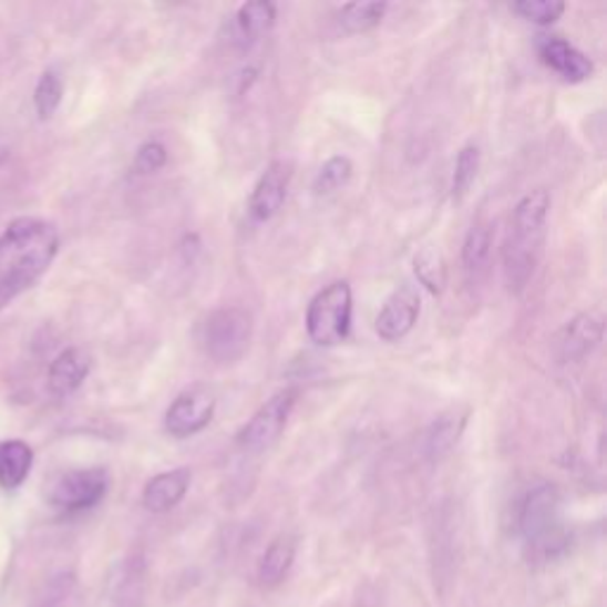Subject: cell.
<instances>
[{
    "mask_svg": "<svg viewBox=\"0 0 607 607\" xmlns=\"http://www.w3.org/2000/svg\"><path fill=\"white\" fill-rule=\"evenodd\" d=\"M511 10L519 14L522 20L534 22V24H553L558 22L565 14V3L560 0H519V3H513Z\"/></svg>",
    "mask_w": 607,
    "mask_h": 607,
    "instance_id": "cell-25",
    "label": "cell"
},
{
    "mask_svg": "<svg viewBox=\"0 0 607 607\" xmlns=\"http://www.w3.org/2000/svg\"><path fill=\"white\" fill-rule=\"evenodd\" d=\"M351 176H353L351 160L344 155H335L318 168V174L313 178V193L318 197H330L335 193H340L342 188H347Z\"/></svg>",
    "mask_w": 607,
    "mask_h": 607,
    "instance_id": "cell-19",
    "label": "cell"
},
{
    "mask_svg": "<svg viewBox=\"0 0 607 607\" xmlns=\"http://www.w3.org/2000/svg\"><path fill=\"white\" fill-rule=\"evenodd\" d=\"M415 276L434 295H440L446 285V266L440 255V249L425 247L415 257Z\"/></svg>",
    "mask_w": 607,
    "mask_h": 607,
    "instance_id": "cell-23",
    "label": "cell"
},
{
    "mask_svg": "<svg viewBox=\"0 0 607 607\" xmlns=\"http://www.w3.org/2000/svg\"><path fill=\"white\" fill-rule=\"evenodd\" d=\"M216 411V397L207 387H191L181 392L164 415V430L176 440H188L205 430Z\"/></svg>",
    "mask_w": 607,
    "mask_h": 607,
    "instance_id": "cell-8",
    "label": "cell"
},
{
    "mask_svg": "<svg viewBox=\"0 0 607 607\" xmlns=\"http://www.w3.org/2000/svg\"><path fill=\"white\" fill-rule=\"evenodd\" d=\"M193 472L188 467H176L160 472L143 488V505L150 513H168L185 498L191 488Z\"/></svg>",
    "mask_w": 607,
    "mask_h": 607,
    "instance_id": "cell-14",
    "label": "cell"
},
{
    "mask_svg": "<svg viewBox=\"0 0 607 607\" xmlns=\"http://www.w3.org/2000/svg\"><path fill=\"white\" fill-rule=\"evenodd\" d=\"M12 299H17V295H14L10 288H6L3 282H0V311H3Z\"/></svg>",
    "mask_w": 607,
    "mask_h": 607,
    "instance_id": "cell-27",
    "label": "cell"
},
{
    "mask_svg": "<svg viewBox=\"0 0 607 607\" xmlns=\"http://www.w3.org/2000/svg\"><path fill=\"white\" fill-rule=\"evenodd\" d=\"M8 157H10V150L6 145H0V166L8 162Z\"/></svg>",
    "mask_w": 607,
    "mask_h": 607,
    "instance_id": "cell-28",
    "label": "cell"
},
{
    "mask_svg": "<svg viewBox=\"0 0 607 607\" xmlns=\"http://www.w3.org/2000/svg\"><path fill=\"white\" fill-rule=\"evenodd\" d=\"M110 475L103 467H83L64 472V475L50 488V503L60 513L79 515L93 511L95 505L107 496Z\"/></svg>",
    "mask_w": 607,
    "mask_h": 607,
    "instance_id": "cell-7",
    "label": "cell"
},
{
    "mask_svg": "<svg viewBox=\"0 0 607 607\" xmlns=\"http://www.w3.org/2000/svg\"><path fill=\"white\" fill-rule=\"evenodd\" d=\"M551 195L546 188H536L522 197L515 212L511 233L503 245V274L513 292H522L534 276V268L546 240Z\"/></svg>",
    "mask_w": 607,
    "mask_h": 607,
    "instance_id": "cell-2",
    "label": "cell"
},
{
    "mask_svg": "<svg viewBox=\"0 0 607 607\" xmlns=\"http://www.w3.org/2000/svg\"><path fill=\"white\" fill-rule=\"evenodd\" d=\"M166 147L160 141H147L138 147L136 160H133V172L136 174H155L166 164Z\"/></svg>",
    "mask_w": 607,
    "mask_h": 607,
    "instance_id": "cell-26",
    "label": "cell"
},
{
    "mask_svg": "<svg viewBox=\"0 0 607 607\" xmlns=\"http://www.w3.org/2000/svg\"><path fill=\"white\" fill-rule=\"evenodd\" d=\"M480 162L482 157H480L477 145H465L459 152V160H455V166H453V181H451V191L455 199L465 197L467 191L472 188V183H475L480 172Z\"/></svg>",
    "mask_w": 607,
    "mask_h": 607,
    "instance_id": "cell-24",
    "label": "cell"
},
{
    "mask_svg": "<svg viewBox=\"0 0 607 607\" xmlns=\"http://www.w3.org/2000/svg\"><path fill=\"white\" fill-rule=\"evenodd\" d=\"M603 340V323L594 316H577L560 330L558 340H555V353H558L560 363H575L586 359L598 342Z\"/></svg>",
    "mask_w": 607,
    "mask_h": 607,
    "instance_id": "cell-12",
    "label": "cell"
},
{
    "mask_svg": "<svg viewBox=\"0 0 607 607\" xmlns=\"http://www.w3.org/2000/svg\"><path fill=\"white\" fill-rule=\"evenodd\" d=\"M353 295L347 280H335L320 290L307 309V335L318 347L342 344L351 332Z\"/></svg>",
    "mask_w": 607,
    "mask_h": 607,
    "instance_id": "cell-5",
    "label": "cell"
},
{
    "mask_svg": "<svg viewBox=\"0 0 607 607\" xmlns=\"http://www.w3.org/2000/svg\"><path fill=\"white\" fill-rule=\"evenodd\" d=\"M467 415H470V411L459 407V409H449L446 413H442L434 420L425 434L428 459L440 461L455 444L461 442V434L467 425Z\"/></svg>",
    "mask_w": 607,
    "mask_h": 607,
    "instance_id": "cell-17",
    "label": "cell"
},
{
    "mask_svg": "<svg viewBox=\"0 0 607 607\" xmlns=\"http://www.w3.org/2000/svg\"><path fill=\"white\" fill-rule=\"evenodd\" d=\"M60 230L37 216H20L0 233V282L17 297L33 288L53 266Z\"/></svg>",
    "mask_w": 607,
    "mask_h": 607,
    "instance_id": "cell-1",
    "label": "cell"
},
{
    "mask_svg": "<svg viewBox=\"0 0 607 607\" xmlns=\"http://www.w3.org/2000/svg\"><path fill=\"white\" fill-rule=\"evenodd\" d=\"M292 181V162L276 160L266 166L249 197V216L257 224H266L280 212Z\"/></svg>",
    "mask_w": 607,
    "mask_h": 607,
    "instance_id": "cell-10",
    "label": "cell"
},
{
    "mask_svg": "<svg viewBox=\"0 0 607 607\" xmlns=\"http://www.w3.org/2000/svg\"><path fill=\"white\" fill-rule=\"evenodd\" d=\"M297 558V542L290 534L276 536L268 548L264 551L259 567H257V579L261 586L274 588L282 584V579L290 575V569Z\"/></svg>",
    "mask_w": 607,
    "mask_h": 607,
    "instance_id": "cell-16",
    "label": "cell"
},
{
    "mask_svg": "<svg viewBox=\"0 0 607 607\" xmlns=\"http://www.w3.org/2000/svg\"><path fill=\"white\" fill-rule=\"evenodd\" d=\"M91 373V357L81 347L60 351L48 368V390L53 397H72Z\"/></svg>",
    "mask_w": 607,
    "mask_h": 607,
    "instance_id": "cell-13",
    "label": "cell"
},
{
    "mask_svg": "<svg viewBox=\"0 0 607 607\" xmlns=\"http://www.w3.org/2000/svg\"><path fill=\"white\" fill-rule=\"evenodd\" d=\"M418 316H420V295L413 285L403 282L382 304V309L375 318V332L384 342H399L415 328Z\"/></svg>",
    "mask_w": 607,
    "mask_h": 607,
    "instance_id": "cell-9",
    "label": "cell"
},
{
    "mask_svg": "<svg viewBox=\"0 0 607 607\" xmlns=\"http://www.w3.org/2000/svg\"><path fill=\"white\" fill-rule=\"evenodd\" d=\"M492 245H494V233L492 226L477 222L465 235L463 243V264L470 274H477L486 266L488 257H492Z\"/></svg>",
    "mask_w": 607,
    "mask_h": 607,
    "instance_id": "cell-20",
    "label": "cell"
},
{
    "mask_svg": "<svg viewBox=\"0 0 607 607\" xmlns=\"http://www.w3.org/2000/svg\"><path fill=\"white\" fill-rule=\"evenodd\" d=\"M387 12V3H349L340 10V24L349 33H366L375 29Z\"/></svg>",
    "mask_w": 607,
    "mask_h": 607,
    "instance_id": "cell-22",
    "label": "cell"
},
{
    "mask_svg": "<svg viewBox=\"0 0 607 607\" xmlns=\"http://www.w3.org/2000/svg\"><path fill=\"white\" fill-rule=\"evenodd\" d=\"M560 511L563 498L553 484H538L522 498L517 529L532 560H555L567 553L569 532L563 525Z\"/></svg>",
    "mask_w": 607,
    "mask_h": 607,
    "instance_id": "cell-3",
    "label": "cell"
},
{
    "mask_svg": "<svg viewBox=\"0 0 607 607\" xmlns=\"http://www.w3.org/2000/svg\"><path fill=\"white\" fill-rule=\"evenodd\" d=\"M33 467V449L22 440L0 442V488H20Z\"/></svg>",
    "mask_w": 607,
    "mask_h": 607,
    "instance_id": "cell-18",
    "label": "cell"
},
{
    "mask_svg": "<svg viewBox=\"0 0 607 607\" xmlns=\"http://www.w3.org/2000/svg\"><path fill=\"white\" fill-rule=\"evenodd\" d=\"M64 95V81L58 70H45L33 89V107H37V114L41 122L53 120L60 103Z\"/></svg>",
    "mask_w": 607,
    "mask_h": 607,
    "instance_id": "cell-21",
    "label": "cell"
},
{
    "mask_svg": "<svg viewBox=\"0 0 607 607\" xmlns=\"http://www.w3.org/2000/svg\"><path fill=\"white\" fill-rule=\"evenodd\" d=\"M297 390L288 387V390H282L268 399L238 432V440H235L238 446L245 453H264L271 449L280 440L285 425H288L297 403Z\"/></svg>",
    "mask_w": 607,
    "mask_h": 607,
    "instance_id": "cell-6",
    "label": "cell"
},
{
    "mask_svg": "<svg viewBox=\"0 0 607 607\" xmlns=\"http://www.w3.org/2000/svg\"><path fill=\"white\" fill-rule=\"evenodd\" d=\"M276 6L266 3V0H255V3H245L235 12L233 22V39L238 48H251L264 33H268L276 24Z\"/></svg>",
    "mask_w": 607,
    "mask_h": 607,
    "instance_id": "cell-15",
    "label": "cell"
},
{
    "mask_svg": "<svg viewBox=\"0 0 607 607\" xmlns=\"http://www.w3.org/2000/svg\"><path fill=\"white\" fill-rule=\"evenodd\" d=\"M536 50L548 70L560 74L565 81L582 83L586 79H591L596 72L594 60L584 55L579 48H575L563 37H538Z\"/></svg>",
    "mask_w": 607,
    "mask_h": 607,
    "instance_id": "cell-11",
    "label": "cell"
},
{
    "mask_svg": "<svg viewBox=\"0 0 607 607\" xmlns=\"http://www.w3.org/2000/svg\"><path fill=\"white\" fill-rule=\"evenodd\" d=\"M255 335L251 316L240 307H222L212 311L199 326V347L207 353V359L222 366L238 363Z\"/></svg>",
    "mask_w": 607,
    "mask_h": 607,
    "instance_id": "cell-4",
    "label": "cell"
}]
</instances>
